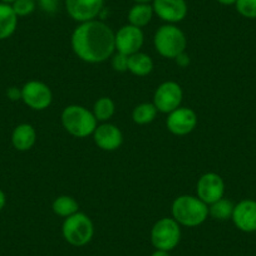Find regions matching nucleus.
Here are the masks:
<instances>
[{"label": "nucleus", "mask_w": 256, "mask_h": 256, "mask_svg": "<svg viewBox=\"0 0 256 256\" xmlns=\"http://www.w3.org/2000/svg\"><path fill=\"white\" fill-rule=\"evenodd\" d=\"M18 26V16L10 4L0 2V40L8 39L16 33Z\"/></svg>", "instance_id": "obj_17"}, {"label": "nucleus", "mask_w": 256, "mask_h": 256, "mask_svg": "<svg viewBox=\"0 0 256 256\" xmlns=\"http://www.w3.org/2000/svg\"><path fill=\"white\" fill-rule=\"evenodd\" d=\"M14 13L16 16H28L36 10V3L34 0H16L13 4H10Z\"/></svg>", "instance_id": "obj_25"}, {"label": "nucleus", "mask_w": 256, "mask_h": 256, "mask_svg": "<svg viewBox=\"0 0 256 256\" xmlns=\"http://www.w3.org/2000/svg\"><path fill=\"white\" fill-rule=\"evenodd\" d=\"M154 14L152 6L147 3H136L128 12V22L131 26L144 28L152 20Z\"/></svg>", "instance_id": "obj_19"}, {"label": "nucleus", "mask_w": 256, "mask_h": 256, "mask_svg": "<svg viewBox=\"0 0 256 256\" xmlns=\"http://www.w3.org/2000/svg\"><path fill=\"white\" fill-rule=\"evenodd\" d=\"M6 194H4L3 190H0V211L6 208Z\"/></svg>", "instance_id": "obj_30"}, {"label": "nucleus", "mask_w": 256, "mask_h": 256, "mask_svg": "<svg viewBox=\"0 0 256 256\" xmlns=\"http://www.w3.org/2000/svg\"><path fill=\"white\" fill-rule=\"evenodd\" d=\"M234 208L235 206L231 201L222 198L216 202L211 204L210 208H208V215H211L216 220H228L232 216Z\"/></svg>", "instance_id": "obj_23"}, {"label": "nucleus", "mask_w": 256, "mask_h": 256, "mask_svg": "<svg viewBox=\"0 0 256 256\" xmlns=\"http://www.w3.org/2000/svg\"><path fill=\"white\" fill-rule=\"evenodd\" d=\"M151 256H170L168 251H164V250H156L154 252L151 254Z\"/></svg>", "instance_id": "obj_32"}, {"label": "nucleus", "mask_w": 256, "mask_h": 256, "mask_svg": "<svg viewBox=\"0 0 256 256\" xmlns=\"http://www.w3.org/2000/svg\"><path fill=\"white\" fill-rule=\"evenodd\" d=\"M62 124L64 130L72 136L84 138L90 136L97 128V122L93 112L83 106H68L62 112Z\"/></svg>", "instance_id": "obj_3"}, {"label": "nucleus", "mask_w": 256, "mask_h": 256, "mask_svg": "<svg viewBox=\"0 0 256 256\" xmlns=\"http://www.w3.org/2000/svg\"><path fill=\"white\" fill-rule=\"evenodd\" d=\"M154 70V62L151 56L147 54L137 52L128 56V70L134 76L138 77H144L148 76Z\"/></svg>", "instance_id": "obj_18"}, {"label": "nucleus", "mask_w": 256, "mask_h": 256, "mask_svg": "<svg viewBox=\"0 0 256 256\" xmlns=\"http://www.w3.org/2000/svg\"><path fill=\"white\" fill-rule=\"evenodd\" d=\"M64 240L72 246L82 248L90 242L94 235V226L92 220L86 214L78 211L74 215L64 220L62 226Z\"/></svg>", "instance_id": "obj_5"}, {"label": "nucleus", "mask_w": 256, "mask_h": 256, "mask_svg": "<svg viewBox=\"0 0 256 256\" xmlns=\"http://www.w3.org/2000/svg\"><path fill=\"white\" fill-rule=\"evenodd\" d=\"M196 192H198V198L208 206L224 198L225 184L220 174L208 172L202 174L198 180Z\"/></svg>", "instance_id": "obj_10"}, {"label": "nucleus", "mask_w": 256, "mask_h": 256, "mask_svg": "<svg viewBox=\"0 0 256 256\" xmlns=\"http://www.w3.org/2000/svg\"><path fill=\"white\" fill-rule=\"evenodd\" d=\"M134 2H136V3H147V4H150V2H154V0H134Z\"/></svg>", "instance_id": "obj_33"}, {"label": "nucleus", "mask_w": 256, "mask_h": 256, "mask_svg": "<svg viewBox=\"0 0 256 256\" xmlns=\"http://www.w3.org/2000/svg\"><path fill=\"white\" fill-rule=\"evenodd\" d=\"M2 3H6V4H13L16 0H0Z\"/></svg>", "instance_id": "obj_34"}, {"label": "nucleus", "mask_w": 256, "mask_h": 256, "mask_svg": "<svg viewBox=\"0 0 256 256\" xmlns=\"http://www.w3.org/2000/svg\"><path fill=\"white\" fill-rule=\"evenodd\" d=\"M174 60H176V63L178 64L180 67H186V66H188L190 63V56L184 52V53L180 54L177 58H174Z\"/></svg>", "instance_id": "obj_29"}, {"label": "nucleus", "mask_w": 256, "mask_h": 256, "mask_svg": "<svg viewBox=\"0 0 256 256\" xmlns=\"http://www.w3.org/2000/svg\"><path fill=\"white\" fill-rule=\"evenodd\" d=\"M112 67L116 72L122 73L128 70V56L117 52V54H114L112 58Z\"/></svg>", "instance_id": "obj_26"}, {"label": "nucleus", "mask_w": 256, "mask_h": 256, "mask_svg": "<svg viewBox=\"0 0 256 256\" xmlns=\"http://www.w3.org/2000/svg\"><path fill=\"white\" fill-rule=\"evenodd\" d=\"M216 2H218V3H220L221 6H235L236 4V0H216Z\"/></svg>", "instance_id": "obj_31"}, {"label": "nucleus", "mask_w": 256, "mask_h": 256, "mask_svg": "<svg viewBox=\"0 0 256 256\" xmlns=\"http://www.w3.org/2000/svg\"><path fill=\"white\" fill-rule=\"evenodd\" d=\"M154 43L158 54L164 58L174 59L186 50L187 39L178 26L174 24H166L156 32Z\"/></svg>", "instance_id": "obj_4"}, {"label": "nucleus", "mask_w": 256, "mask_h": 256, "mask_svg": "<svg viewBox=\"0 0 256 256\" xmlns=\"http://www.w3.org/2000/svg\"><path fill=\"white\" fill-rule=\"evenodd\" d=\"M34 2H36V3H38V2H39V0H34Z\"/></svg>", "instance_id": "obj_35"}, {"label": "nucleus", "mask_w": 256, "mask_h": 256, "mask_svg": "<svg viewBox=\"0 0 256 256\" xmlns=\"http://www.w3.org/2000/svg\"><path fill=\"white\" fill-rule=\"evenodd\" d=\"M236 10L248 19H256V0H236Z\"/></svg>", "instance_id": "obj_24"}, {"label": "nucleus", "mask_w": 256, "mask_h": 256, "mask_svg": "<svg viewBox=\"0 0 256 256\" xmlns=\"http://www.w3.org/2000/svg\"><path fill=\"white\" fill-rule=\"evenodd\" d=\"M6 96H8L9 100L16 102V100H22V90H19V88L16 87H10L6 90Z\"/></svg>", "instance_id": "obj_28"}, {"label": "nucleus", "mask_w": 256, "mask_h": 256, "mask_svg": "<svg viewBox=\"0 0 256 256\" xmlns=\"http://www.w3.org/2000/svg\"><path fill=\"white\" fill-rule=\"evenodd\" d=\"M208 206L196 196H178L172 204V218L182 226L196 228L206 221Z\"/></svg>", "instance_id": "obj_2"}, {"label": "nucleus", "mask_w": 256, "mask_h": 256, "mask_svg": "<svg viewBox=\"0 0 256 256\" xmlns=\"http://www.w3.org/2000/svg\"><path fill=\"white\" fill-rule=\"evenodd\" d=\"M144 36L142 29L131 24L122 26L117 33H114L116 50L128 56L140 52L144 46Z\"/></svg>", "instance_id": "obj_9"}, {"label": "nucleus", "mask_w": 256, "mask_h": 256, "mask_svg": "<svg viewBox=\"0 0 256 256\" xmlns=\"http://www.w3.org/2000/svg\"><path fill=\"white\" fill-rule=\"evenodd\" d=\"M182 97L184 93L178 83L168 80L158 86L154 94V104L156 106L158 112L171 113L180 107Z\"/></svg>", "instance_id": "obj_8"}, {"label": "nucleus", "mask_w": 256, "mask_h": 256, "mask_svg": "<svg viewBox=\"0 0 256 256\" xmlns=\"http://www.w3.org/2000/svg\"><path fill=\"white\" fill-rule=\"evenodd\" d=\"M93 138H94L96 144L103 151H114L120 148L123 142L120 130L110 123L97 126L96 131L93 132Z\"/></svg>", "instance_id": "obj_15"}, {"label": "nucleus", "mask_w": 256, "mask_h": 256, "mask_svg": "<svg viewBox=\"0 0 256 256\" xmlns=\"http://www.w3.org/2000/svg\"><path fill=\"white\" fill-rule=\"evenodd\" d=\"M116 106L110 98L102 97L94 103L93 107V114H94L96 120L100 122H106L110 120L113 114H114Z\"/></svg>", "instance_id": "obj_22"}, {"label": "nucleus", "mask_w": 256, "mask_h": 256, "mask_svg": "<svg viewBox=\"0 0 256 256\" xmlns=\"http://www.w3.org/2000/svg\"><path fill=\"white\" fill-rule=\"evenodd\" d=\"M154 13L168 24L184 20L188 12L186 0H154Z\"/></svg>", "instance_id": "obj_13"}, {"label": "nucleus", "mask_w": 256, "mask_h": 256, "mask_svg": "<svg viewBox=\"0 0 256 256\" xmlns=\"http://www.w3.org/2000/svg\"><path fill=\"white\" fill-rule=\"evenodd\" d=\"M166 124L171 134L176 136H186L195 130L198 124V116L191 108L178 107L168 113Z\"/></svg>", "instance_id": "obj_12"}, {"label": "nucleus", "mask_w": 256, "mask_h": 256, "mask_svg": "<svg viewBox=\"0 0 256 256\" xmlns=\"http://www.w3.org/2000/svg\"><path fill=\"white\" fill-rule=\"evenodd\" d=\"M181 240V228L174 218L157 221L151 230V242L156 250L171 251Z\"/></svg>", "instance_id": "obj_6"}, {"label": "nucleus", "mask_w": 256, "mask_h": 256, "mask_svg": "<svg viewBox=\"0 0 256 256\" xmlns=\"http://www.w3.org/2000/svg\"><path fill=\"white\" fill-rule=\"evenodd\" d=\"M104 0H66V9L78 23L94 20L102 12Z\"/></svg>", "instance_id": "obj_11"}, {"label": "nucleus", "mask_w": 256, "mask_h": 256, "mask_svg": "<svg viewBox=\"0 0 256 256\" xmlns=\"http://www.w3.org/2000/svg\"><path fill=\"white\" fill-rule=\"evenodd\" d=\"M52 208H53V211L56 215L67 218L78 212L80 205H78V202L73 198L64 195L56 198L53 201V206Z\"/></svg>", "instance_id": "obj_20"}, {"label": "nucleus", "mask_w": 256, "mask_h": 256, "mask_svg": "<svg viewBox=\"0 0 256 256\" xmlns=\"http://www.w3.org/2000/svg\"><path fill=\"white\" fill-rule=\"evenodd\" d=\"M236 228L244 232H255L256 231V201H240L234 208L232 216Z\"/></svg>", "instance_id": "obj_14"}, {"label": "nucleus", "mask_w": 256, "mask_h": 256, "mask_svg": "<svg viewBox=\"0 0 256 256\" xmlns=\"http://www.w3.org/2000/svg\"><path fill=\"white\" fill-rule=\"evenodd\" d=\"M39 6L46 14H54L59 6V0H39Z\"/></svg>", "instance_id": "obj_27"}, {"label": "nucleus", "mask_w": 256, "mask_h": 256, "mask_svg": "<svg viewBox=\"0 0 256 256\" xmlns=\"http://www.w3.org/2000/svg\"><path fill=\"white\" fill-rule=\"evenodd\" d=\"M70 42L76 56L87 63H102L116 50L113 30L96 19L80 23L73 32Z\"/></svg>", "instance_id": "obj_1"}, {"label": "nucleus", "mask_w": 256, "mask_h": 256, "mask_svg": "<svg viewBox=\"0 0 256 256\" xmlns=\"http://www.w3.org/2000/svg\"><path fill=\"white\" fill-rule=\"evenodd\" d=\"M36 132L29 123H22L14 128L12 134V144L18 151H29L36 144Z\"/></svg>", "instance_id": "obj_16"}, {"label": "nucleus", "mask_w": 256, "mask_h": 256, "mask_svg": "<svg viewBox=\"0 0 256 256\" xmlns=\"http://www.w3.org/2000/svg\"><path fill=\"white\" fill-rule=\"evenodd\" d=\"M157 108L154 103H141L132 112V118L137 124H148L156 118Z\"/></svg>", "instance_id": "obj_21"}, {"label": "nucleus", "mask_w": 256, "mask_h": 256, "mask_svg": "<svg viewBox=\"0 0 256 256\" xmlns=\"http://www.w3.org/2000/svg\"><path fill=\"white\" fill-rule=\"evenodd\" d=\"M22 100L32 110H43L50 106L53 94L46 83L30 80L22 88Z\"/></svg>", "instance_id": "obj_7"}]
</instances>
